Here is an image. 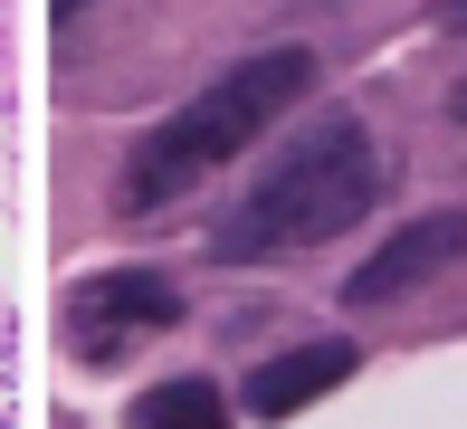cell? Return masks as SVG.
<instances>
[{
    "label": "cell",
    "instance_id": "obj_5",
    "mask_svg": "<svg viewBox=\"0 0 467 429\" xmlns=\"http://www.w3.org/2000/svg\"><path fill=\"white\" fill-rule=\"evenodd\" d=\"M353 343L344 334H325V343H296V353H277V362H258V372H248V420H296L306 411V401H325L334 382H353Z\"/></svg>",
    "mask_w": 467,
    "mask_h": 429
},
{
    "label": "cell",
    "instance_id": "obj_8",
    "mask_svg": "<svg viewBox=\"0 0 467 429\" xmlns=\"http://www.w3.org/2000/svg\"><path fill=\"white\" fill-rule=\"evenodd\" d=\"M458 124H467V86H458Z\"/></svg>",
    "mask_w": 467,
    "mask_h": 429
},
{
    "label": "cell",
    "instance_id": "obj_3",
    "mask_svg": "<svg viewBox=\"0 0 467 429\" xmlns=\"http://www.w3.org/2000/svg\"><path fill=\"white\" fill-rule=\"evenodd\" d=\"M162 325H182V296H172L162 267H115V277H87V287L67 296V343L87 362L134 353V343L162 334Z\"/></svg>",
    "mask_w": 467,
    "mask_h": 429
},
{
    "label": "cell",
    "instance_id": "obj_1",
    "mask_svg": "<svg viewBox=\"0 0 467 429\" xmlns=\"http://www.w3.org/2000/svg\"><path fill=\"white\" fill-rule=\"evenodd\" d=\"M372 201H381V153H372L363 115H315L306 134L258 172V191L229 210L220 257L229 267H258V257L325 248V239H344Z\"/></svg>",
    "mask_w": 467,
    "mask_h": 429
},
{
    "label": "cell",
    "instance_id": "obj_2",
    "mask_svg": "<svg viewBox=\"0 0 467 429\" xmlns=\"http://www.w3.org/2000/svg\"><path fill=\"white\" fill-rule=\"evenodd\" d=\"M306 86H315V58H306V48L239 58L229 77H210L201 96L182 105V115H162L153 134L134 143V162H124V191H115V201H124V210H162V201H182L201 172H220L229 153H248V143H258L267 124H277L296 96H306Z\"/></svg>",
    "mask_w": 467,
    "mask_h": 429
},
{
    "label": "cell",
    "instance_id": "obj_6",
    "mask_svg": "<svg viewBox=\"0 0 467 429\" xmlns=\"http://www.w3.org/2000/svg\"><path fill=\"white\" fill-rule=\"evenodd\" d=\"M134 429H229V401H220V382H153V392L134 401Z\"/></svg>",
    "mask_w": 467,
    "mask_h": 429
},
{
    "label": "cell",
    "instance_id": "obj_4",
    "mask_svg": "<svg viewBox=\"0 0 467 429\" xmlns=\"http://www.w3.org/2000/svg\"><path fill=\"white\" fill-rule=\"evenodd\" d=\"M467 257V210H430V220H410V229H391L363 267L344 277V306H391V296H410V287H430L439 267H458Z\"/></svg>",
    "mask_w": 467,
    "mask_h": 429
},
{
    "label": "cell",
    "instance_id": "obj_7",
    "mask_svg": "<svg viewBox=\"0 0 467 429\" xmlns=\"http://www.w3.org/2000/svg\"><path fill=\"white\" fill-rule=\"evenodd\" d=\"M77 10H87V0H57V19H77Z\"/></svg>",
    "mask_w": 467,
    "mask_h": 429
}]
</instances>
